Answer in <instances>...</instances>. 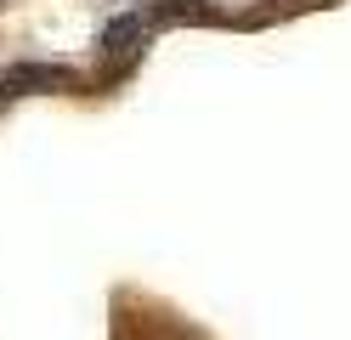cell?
Listing matches in <instances>:
<instances>
[{"label": "cell", "mask_w": 351, "mask_h": 340, "mask_svg": "<svg viewBox=\"0 0 351 340\" xmlns=\"http://www.w3.org/2000/svg\"><path fill=\"white\" fill-rule=\"evenodd\" d=\"M142 23L147 29H159V23H215V12L204 6V0H165V6H153Z\"/></svg>", "instance_id": "obj_1"}, {"label": "cell", "mask_w": 351, "mask_h": 340, "mask_svg": "<svg viewBox=\"0 0 351 340\" xmlns=\"http://www.w3.org/2000/svg\"><path fill=\"white\" fill-rule=\"evenodd\" d=\"M142 34H147L142 12H136V17H119V23H108V34H102V57H130Z\"/></svg>", "instance_id": "obj_2"}]
</instances>
